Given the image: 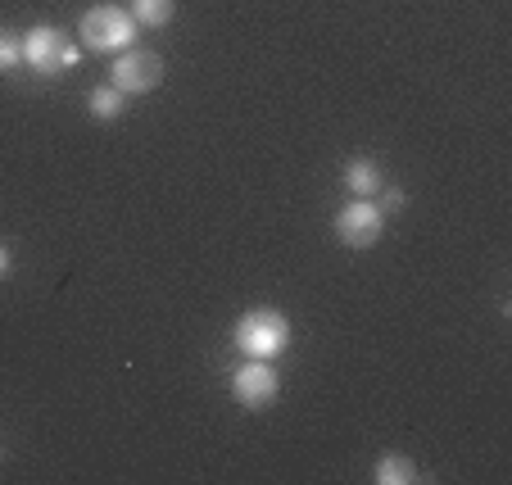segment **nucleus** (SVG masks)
<instances>
[{
  "label": "nucleus",
  "instance_id": "ddd939ff",
  "mask_svg": "<svg viewBox=\"0 0 512 485\" xmlns=\"http://www.w3.org/2000/svg\"><path fill=\"white\" fill-rule=\"evenodd\" d=\"M10 272H14V254H10V245L0 241V282H5Z\"/></svg>",
  "mask_w": 512,
  "mask_h": 485
},
{
  "label": "nucleus",
  "instance_id": "f257e3e1",
  "mask_svg": "<svg viewBox=\"0 0 512 485\" xmlns=\"http://www.w3.org/2000/svg\"><path fill=\"white\" fill-rule=\"evenodd\" d=\"M236 350L245 359H263L272 363L277 354L290 350V318L281 309H250L236 322Z\"/></svg>",
  "mask_w": 512,
  "mask_h": 485
},
{
  "label": "nucleus",
  "instance_id": "20e7f679",
  "mask_svg": "<svg viewBox=\"0 0 512 485\" xmlns=\"http://www.w3.org/2000/svg\"><path fill=\"white\" fill-rule=\"evenodd\" d=\"M114 82L123 96H145V91H155L159 82H164V59L155 55V50H136L127 46L123 55L114 59Z\"/></svg>",
  "mask_w": 512,
  "mask_h": 485
},
{
  "label": "nucleus",
  "instance_id": "f8f14e48",
  "mask_svg": "<svg viewBox=\"0 0 512 485\" xmlns=\"http://www.w3.org/2000/svg\"><path fill=\"white\" fill-rule=\"evenodd\" d=\"M381 204H377V209H381V214H395V209H404V204H408V195L404 191H386V186H381Z\"/></svg>",
  "mask_w": 512,
  "mask_h": 485
},
{
  "label": "nucleus",
  "instance_id": "9d476101",
  "mask_svg": "<svg viewBox=\"0 0 512 485\" xmlns=\"http://www.w3.org/2000/svg\"><path fill=\"white\" fill-rule=\"evenodd\" d=\"M372 476H377V485H408V481H417V467L404 454H381Z\"/></svg>",
  "mask_w": 512,
  "mask_h": 485
},
{
  "label": "nucleus",
  "instance_id": "f03ea898",
  "mask_svg": "<svg viewBox=\"0 0 512 485\" xmlns=\"http://www.w3.org/2000/svg\"><path fill=\"white\" fill-rule=\"evenodd\" d=\"M82 46L96 50V55H123L136 41V19L118 5H96V10L82 14Z\"/></svg>",
  "mask_w": 512,
  "mask_h": 485
},
{
  "label": "nucleus",
  "instance_id": "7ed1b4c3",
  "mask_svg": "<svg viewBox=\"0 0 512 485\" xmlns=\"http://www.w3.org/2000/svg\"><path fill=\"white\" fill-rule=\"evenodd\" d=\"M23 64H32L41 78H59V73L78 64V46L68 41V32L46 23V28L23 32Z\"/></svg>",
  "mask_w": 512,
  "mask_h": 485
},
{
  "label": "nucleus",
  "instance_id": "39448f33",
  "mask_svg": "<svg viewBox=\"0 0 512 485\" xmlns=\"http://www.w3.org/2000/svg\"><path fill=\"white\" fill-rule=\"evenodd\" d=\"M386 232V214L377 209V200H349L336 214V236L349 250H372Z\"/></svg>",
  "mask_w": 512,
  "mask_h": 485
},
{
  "label": "nucleus",
  "instance_id": "6e6552de",
  "mask_svg": "<svg viewBox=\"0 0 512 485\" xmlns=\"http://www.w3.org/2000/svg\"><path fill=\"white\" fill-rule=\"evenodd\" d=\"M87 109H91V118H100V123H114V118H123L127 96L114 87V82H105V87H96L87 96Z\"/></svg>",
  "mask_w": 512,
  "mask_h": 485
},
{
  "label": "nucleus",
  "instance_id": "0eeeda50",
  "mask_svg": "<svg viewBox=\"0 0 512 485\" xmlns=\"http://www.w3.org/2000/svg\"><path fill=\"white\" fill-rule=\"evenodd\" d=\"M345 186L354 191V200H372L386 182H381V168L372 164V159H354V164L345 168Z\"/></svg>",
  "mask_w": 512,
  "mask_h": 485
},
{
  "label": "nucleus",
  "instance_id": "1a4fd4ad",
  "mask_svg": "<svg viewBox=\"0 0 512 485\" xmlns=\"http://www.w3.org/2000/svg\"><path fill=\"white\" fill-rule=\"evenodd\" d=\"M127 14L136 19V28H164V23H173L177 0H132Z\"/></svg>",
  "mask_w": 512,
  "mask_h": 485
},
{
  "label": "nucleus",
  "instance_id": "423d86ee",
  "mask_svg": "<svg viewBox=\"0 0 512 485\" xmlns=\"http://www.w3.org/2000/svg\"><path fill=\"white\" fill-rule=\"evenodd\" d=\"M277 390H281L277 372H272L263 359H250V363H241V368L232 372V395H236V404H241V408L277 404Z\"/></svg>",
  "mask_w": 512,
  "mask_h": 485
},
{
  "label": "nucleus",
  "instance_id": "9b49d317",
  "mask_svg": "<svg viewBox=\"0 0 512 485\" xmlns=\"http://www.w3.org/2000/svg\"><path fill=\"white\" fill-rule=\"evenodd\" d=\"M23 64V37L0 23V73H14Z\"/></svg>",
  "mask_w": 512,
  "mask_h": 485
}]
</instances>
